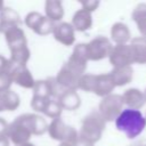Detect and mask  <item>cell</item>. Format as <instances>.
I'll return each mask as SVG.
<instances>
[{
	"instance_id": "cell-1",
	"label": "cell",
	"mask_w": 146,
	"mask_h": 146,
	"mask_svg": "<svg viewBox=\"0 0 146 146\" xmlns=\"http://www.w3.org/2000/svg\"><path fill=\"white\" fill-rule=\"evenodd\" d=\"M115 128L125 135L129 139H135L146 128V119L141 111L131 110V108H123L120 115L114 121Z\"/></svg>"
},
{
	"instance_id": "cell-2",
	"label": "cell",
	"mask_w": 146,
	"mask_h": 146,
	"mask_svg": "<svg viewBox=\"0 0 146 146\" xmlns=\"http://www.w3.org/2000/svg\"><path fill=\"white\" fill-rule=\"evenodd\" d=\"M105 128L106 122L104 121L99 112L97 110H92L83 117L81 122L79 139L89 145H95L100 140Z\"/></svg>"
},
{
	"instance_id": "cell-3",
	"label": "cell",
	"mask_w": 146,
	"mask_h": 146,
	"mask_svg": "<svg viewBox=\"0 0 146 146\" xmlns=\"http://www.w3.org/2000/svg\"><path fill=\"white\" fill-rule=\"evenodd\" d=\"M32 136V113L21 114L8 124L7 137L15 146L30 141Z\"/></svg>"
},
{
	"instance_id": "cell-4",
	"label": "cell",
	"mask_w": 146,
	"mask_h": 146,
	"mask_svg": "<svg viewBox=\"0 0 146 146\" xmlns=\"http://www.w3.org/2000/svg\"><path fill=\"white\" fill-rule=\"evenodd\" d=\"M47 133L51 139L59 143H67L75 146L79 141V132L76 131V129L72 125L66 124L62 117L54 119L50 123H48Z\"/></svg>"
},
{
	"instance_id": "cell-5",
	"label": "cell",
	"mask_w": 146,
	"mask_h": 146,
	"mask_svg": "<svg viewBox=\"0 0 146 146\" xmlns=\"http://www.w3.org/2000/svg\"><path fill=\"white\" fill-rule=\"evenodd\" d=\"M123 108H124V104L122 96L119 94H111L102 98L97 111L99 112L104 121L107 123V122H114L116 117L120 115V113L123 111Z\"/></svg>"
},
{
	"instance_id": "cell-6",
	"label": "cell",
	"mask_w": 146,
	"mask_h": 146,
	"mask_svg": "<svg viewBox=\"0 0 146 146\" xmlns=\"http://www.w3.org/2000/svg\"><path fill=\"white\" fill-rule=\"evenodd\" d=\"M113 44L111 40L105 35H97L86 43L87 57L88 60L98 62L105 58H108Z\"/></svg>"
},
{
	"instance_id": "cell-7",
	"label": "cell",
	"mask_w": 146,
	"mask_h": 146,
	"mask_svg": "<svg viewBox=\"0 0 146 146\" xmlns=\"http://www.w3.org/2000/svg\"><path fill=\"white\" fill-rule=\"evenodd\" d=\"M24 24L30 30H32L35 34L41 36L52 33V30L55 26L54 22H51L44 15H42L36 10H32L26 14V16L24 17Z\"/></svg>"
},
{
	"instance_id": "cell-8",
	"label": "cell",
	"mask_w": 146,
	"mask_h": 146,
	"mask_svg": "<svg viewBox=\"0 0 146 146\" xmlns=\"http://www.w3.org/2000/svg\"><path fill=\"white\" fill-rule=\"evenodd\" d=\"M81 75L78 71L72 68L66 62L62 65L55 76V82L62 91L65 90H78V82Z\"/></svg>"
},
{
	"instance_id": "cell-9",
	"label": "cell",
	"mask_w": 146,
	"mask_h": 146,
	"mask_svg": "<svg viewBox=\"0 0 146 146\" xmlns=\"http://www.w3.org/2000/svg\"><path fill=\"white\" fill-rule=\"evenodd\" d=\"M108 60H110L111 65L113 66V68L131 66L133 64V60H132V55H131L129 43L114 44L108 55Z\"/></svg>"
},
{
	"instance_id": "cell-10",
	"label": "cell",
	"mask_w": 146,
	"mask_h": 146,
	"mask_svg": "<svg viewBox=\"0 0 146 146\" xmlns=\"http://www.w3.org/2000/svg\"><path fill=\"white\" fill-rule=\"evenodd\" d=\"M13 83H16L17 86L24 88V89H33L35 79L33 78L31 71L27 68V66H14L9 62V68Z\"/></svg>"
},
{
	"instance_id": "cell-11",
	"label": "cell",
	"mask_w": 146,
	"mask_h": 146,
	"mask_svg": "<svg viewBox=\"0 0 146 146\" xmlns=\"http://www.w3.org/2000/svg\"><path fill=\"white\" fill-rule=\"evenodd\" d=\"M88 57H87V50H86V43L81 42L74 46L68 59L66 63L73 67L75 71H78L81 74L86 73L87 66H88Z\"/></svg>"
},
{
	"instance_id": "cell-12",
	"label": "cell",
	"mask_w": 146,
	"mask_h": 146,
	"mask_svg": "<svg viewBox=\"0 0 146 146\" xmlns=\"http://www.w3.org/2000/svg\"><path fill=\"white\" fill-rule=\"evenodd\" d=\"M55 40L63 46H72L75 42V30L73 29L72 24L68 22H59L56 23L51 33Z\"/></svg>"
},
{
	"instance_id": "cell-13",
	"label": "cell",
	"mask_w": 146,
	"mask_h": 146,
	"mask_svg": "<svg viewBox=\"0 0 146 146\" xmlns=\"http://www.w3.org/2000/svg\"><path fill=\"white\" fill-rule=\"evenodd\" d=\"M23 21L17 10L11 7L5 6V8L0 11V33H5L7 30L14 26H21Z\"/></svg>"
},
{
	"instance_id": "cell-14",
	"label": "cell",
	"mask_w": 146,
	"mask_h": 146,
	"mask_svg": "<svg viewBox=\"0 0 146 146\" xmlns=\"http://www.w3.org/2000/svg\"><path fill=\"white\" fill-rule=\"evenodd\" d=\"M121 96L123 99V104L127 106V108L140 111L146 104L144 92L138 88H128L123 91Z\"/></svg>"
},
{
	"instance_id": "cell-15",
	"label": "cell",
	"mask_w": 146,
	"mask_h": 146,
	"mask_svg": "<svg viewBox=\"0 0 146 146\" xmlns=\"http://www.w3.org/2000/svg\"><path fill=\"white\" fill-rule=\"evenodd\" d=\"M130 50L132 55L133 64H146V38L144 36H133L130 42Z\"/></svg>"
},
{
	"instance_id": "cell-16",
	"label": "cell",
	"mask_w": 146,
	"mask_h": 146,
	"mask_svg": "<svg viewBox=\"0 0 146 146\" xmlns=\"http://www.w3.org/2000/svg\"><path fill=\"white\" fill-rule=\"evenodd\" d=\"M5 40L7 42V46L10 49L18 48L22 46H27V39L25 35V32L23 27L21 26H14L9 30H7L5 33Z\"/></svg>"
},
{
	"instance_id": "cell-17",
	"label": "cell",
	"mask_w": 146,
	"mask_h": 146,
	"mask_svg": "<svg viewBox=\"0 0 146 146\" xmlns=\"http://www.w3.org/2000/svg\"><path fill=\"white\" fill-rule=\"evenodd\" d=\"M115 89L114 82L110 75V73H102V74H96V84L94 92L98 97H105L111 94H113Z\"/></svg>"
},
{
	"instance_id": "cell-18",
	"label": "cell",
	"mask_w": 146,
	"mask_h": 146,
	"mask_svg": "<svg viewBox=\"0 0 146 146\" xmlns=\"http://www.w3.org/2000/svg\"><path fill=\"white\" fill-rule=\"evenodd\" d=\"M71 24L75 32H87L92 26V14L80 8L74 13Z\"/></svg>"
},
{
	"instance_id": "cell-19",
	"label": "cell",
	"mask_w": 146,
	"mask_h": 146,
	"mask_svg": "<svg viewBox=\"0 0 146 146\" xmlns=\"http://www.w3.org/2000/svg\"><path fill=\"white\" fill-rule=\"evenodd\" d=\"M111 40L115 44H125L131 40L129 26L123 22H115L111 27Z\"/></svg>"
},
{
	"instance_id": "cell-20",
	"label": "cell",
	"mask_w": 146,
	"mask_h": 146,
	"mask_svg": "<svg viewBox=\"0 0 146 146\" xmlns=\"http://www.w3.org/2000/svg\"><path fill=\"white\" fill-rule=\"evenodd\" d=\"M110 75L116 87L127 86L132 81L133 78V68L132 66H123V67H114L110 72Z\"/></svg>"
},
{
	"instance_id": "cell-21",
	"label": "cell",
	"mask_w": 146,
	"mask_h": 146,
	"mask_svg": "<svg viewBox=\"0 0 146 146\" xmlns=\"http://www.w3.org/2000/svg\"><path fill=\"white\" fill-rule=\"evenodd\" d=\"M58 103L60 104L63 110L67 111H75L81 105V97L76 90H65L63 91L58 98Z\"/></svg>"
},
{
	"instance_id": "cell-22",
	"label": "cell",
	"mask_w": 146,
	"mask_h": 146,
	"mask_svg": "<svg viewBox=\"0 0 146 146\" xmlns=\"http://www.w3.org/2000/svg\"><path fill=\"white\" fill-rule=\"evenodd\" d=\"M44 16L51 22L59 23L64 17V6L60 0H47L44 2Z\"/></svg>"
},
{
	"instance_id": "cell-23",
	"label": "cell",
	"mask_w": 146,
	"mask_h": 146,
	"mask_svg": "<svg viewBox=\"0 0 146 146\" xmlns=\"http://www.w3.org/2000/svg\"><path fill=\"white\" fill-rule=\"evenodd\" d=\"M21 104L19 95L9 89L0 94V112H13L18 108Z\"/></svg>"
},
{
	"instance_id": "cell-24",
	"label": "cell",
	"mask_w": 146,
	"mask_h": 146,
	"mask_svg": "<svg viewBox=\"0 0 146 146\" xmlns=\"http://www.w3.org/2000/svg\"><path fill=\"white\" fill-rule=\"evenodd\" d=\"M131 18L136 23V26L141 34L140 36L146 38V2H140L133 8Z\"/></svg>"
},
{
	"instance_id": "cell-25",
	"label": "cell",
	"mask_w": 146,
	"mask_h": 146,
	"mask_svg": "<svg viewBox=\"0 0 146 146\" xmlns=\"http://www.w3.org/2000/svg\"><path fill=\"white\" fill-rule=\"evenodd\" d=\"M10 57L9 62L14 66H26L30 57H31V51L27 46H22L18 48L10 49Z\"/></svg>"
},
{
	"instance_id": "cell-26",
	"label": "cell",
	"mask_w": 146,
	"mask_h": 146,
	"mask_svg": "<svg viewBox=\"0 0 146 146\" xmlns=\"http://www.w3.org/2000/svg\"><path fill=\"white\" fill-rule=\"evenodd\" d=\"M47 129H48L47 120L40 114L32 113V135L41 136L47 132Z\"/></svg>"
},
{
	"instance_id": "cell-27",
	"label": "cell",
	"mask_w": 146,
	"mask_h": 146,
	"mask_svg": "<svg viewBox=\"0 0 146 146\" xmlns=\"http://www.w3.org/2000/svg\"><path fill=\"white\" fill-rule=\"evenodd\" d=\"M62 113H63V108H62L60 104L58 103V100L55 98H49L42 114L46 115L47 117H50L54 120V119L60 117Z\"/></svg>"
},
{
	"instance_id": "cell-28",
	"label": "cell",
	"mask_w": 146,
	"mask_h": 146,
	"mask_svg": "<svg viewBox=\"0 0 146 146\" xmlns=\"http://www.w3.org/2000/svg\"><path fill=\"white\" fill-rule=\"evenodd\" d=\"M96 84V74L92 73H84L81 75L78 82V89L83 90L86 92H94Z\"/></svg>"
},
{
	"instance_id": "cell-29",
	"label": "cell",
	"mask_w": 146,
	"mask_h": 146,
	"mask_svg": "<svg viewBox=\"0 0 146 146\" xmlns=\"http://www.w3.org/2000/svg\"><path fill=\"white\" fill-rule=\"evenodd\" d=\"M48 100H49V98H43V97H39V96H32L31 102H30V106L36 114H39V113L42 114Z\"/></svg>"
},
{
	"instance_id": "cell-30",
	"label": "cell",
	"mask_w": 146,
	"mask_h": 146,
	"mask_svg": "<svg viewBox=\"0 0 146 146\" xmlns=\"http://www.w3.org/2000/svg\"><path fill=\"white\" fill-rule=\"evenodd\" d=\"M11 84H13V80L10 72L8 70L0 71V94L9 90Z\"/></svg>"
},
{
	"instance_id": "cell-31",
	"label": "cell",
	"mask_w": 146,
	"mask_h": 146,
	"mask_svg": "<svg viewBox=\"0 0 146 146\" xmlns=\"http://www.w3.org/2000/svg\"><path fill=\"white\" fill-rule=\"evenodd\" d=\"M79 2H80V5H81V8H82V9H84V10L91 13V14H92L95 10L98 9L99 3H100L99 0H80Z\"/></svg>"
},
{
	"instance_id": "cell-32",
	"label": "cell",
	"mask_w": 146,
	"mask_h": 146,
	"mask_svg": "<svg viewBox=\"0 0 146 146\" xmlns=\"http://www.w3.org/2000/svg\"><path fill=\"white\" fill-rule=\"evenodd\" d=\"M8 122L0 116V137L1 136H7V130H8Z\"/></svg>"
},
{
	"instance_id": "cell-33",
	"label": "cell",
	"mask_w": 146,
	"mask_h": 146,
	"mask_svg": "<svg viewBox=\"0 0 146 146\" xmlns=\"http://www.w3.org/2000/svg\"><path fill=\"white\" fill-rule=\"evenodd\" d=\"M8 68H9V58L0 54V71H5Z\"/></svg>"
},
{
	"instance_id": "cell-34",
	"label": "cell",
	"mask_w": 146,
	"mask_h": 146,
	"mask_svg": "<svg viewBox=\"0 0 146 146\" xmlns=\"http://www.w3.org/2000/svg\"><path fill=\"white\" fill-rule=\"evenodd\" d=\"M9 139L7 136H1L0 137V146H9Z\"/></svg>"
},
{
	"instance_id": "cell-35",
	"label": "cell",
	"mask_w": 146,
	"mask_h": 146,
	"mask_svg": "<svg viewBox=\"0 0 146 146\" xmlns=\"http://www.w3.org/2000/svg\"><path fill=\"white\" fill-rule=\"evenodd\" d=\"M75 146H94V145H89V144H87V143H84V141L79 139V141H78V144Z\"/></svg>"
},
{
	"instance_id": "cell-36",
	"label": "cell",
	"mask_w": 146,
	"mask_h": 146,
	"mask_svg": "<svg viewBox=\"0 0 146 146\" xmlns=\"http://www.w3.org/2000/svg\"><path fill=\"white\" fill-rule=\"evenodd\" d=\"M129 146H146V143H136V144H132Z\"/></svg>"
},
{
	"instance_id": "cell-37",
	"label": "cell",
	"mask_w": 146,
	"mask_h": 146,
	"mask_svg": "<svg viewBox=\"0 0 146 146\" xmlns=\"http://www.w3.org/2000/svg\"><path fill=\"white\" fill-rule=\"evenodd\" d=\"M3 8H5V2H3L2 0H0V11H1Z\"/></svg>"
},
{
	"instance_id": "cell-38",
	"label": "cell",
	"mask_w": 146,
	"mask_h": 146,
	"mask_svg": "<svg viewBox=\"0 0 146 146\" xmlns=\"http://www.w3.org/2000/svg\"><path fill=\"white\" fill-rule=\"evenodd\" d=\"M58 146H73V145L67 144V143H59V145H58Z\"/></svg>"
},
{
	"instance_id": "cell-39",
	"label": "cell",
	"mask_w": 146,
	"mask_h": 146,
	"mask_svg": "<svg viewBox=\"0 0 146 146\" xmlns=\"http://www.w3.org/2000/svg\"><path fill=\"white\" fill-rule=\"evenodd\" d=\"M143 92H144V98H145V103H146V88H145V90Z\"/></svg>"
},
{
	"instance_id": "cell-40",
	"label": "cell",
	"mask_w": 146,
	"mask_h": 146,
	"mask_svg": "<svg viewBox=\"0 0 146 146\" xmlns=\"http://www.w3.org/2000/svg\"><path fill=\"white\" fill-rule=\"evenodd\" d=\"M145 119H146V113H145Z\"/></svg>"
}]
</instances>
